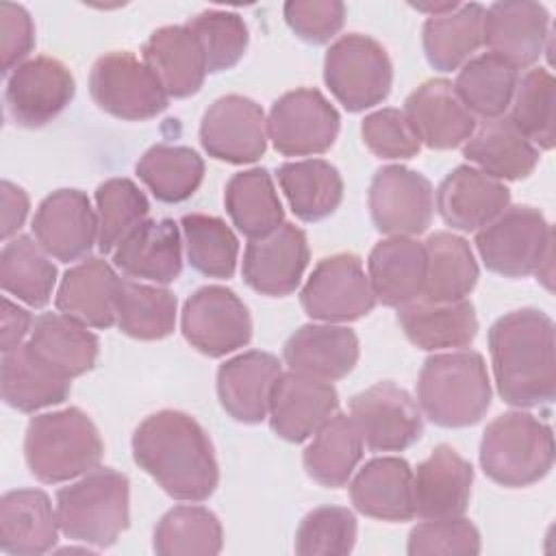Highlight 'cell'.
I'll return each instance as SVG.
<instances>
[{"instance_id":"cell-8","label":"cell","mask_w":556,"mask_h":556,"mask_svg":"<svg viewBox=\"0 0 556 556\" xmlns=\"http://www.w3.org/2000/svg\"><path fill=\"white\" fill-rule=\"evenodd\" d=\"M324 83L350 113H358L387 100L393 65L382 43L361 33H348L324 56Z\"/></svg>"},{"instance_id":"cell-14","label":"cell","mask_w":556,"mask_h":556,"mask_svg":"<svg viewBox=\"0 0 556 556\" xmlns=\"http://www.w3.org/2000/svg\"><path fill=\"white\" fill-rule=\"evenodd\" d=\"M350 417L369 452H402L424 432L419 404L389 380L356 393L350 400Z\"/></svg>"},{"instance_id":"cell-48","label":"cell","mask_w":556,"mask_h":556,"mask_svg":"<svg viewBox=\"0 0 556 556\" xmlns=\"http://www.w3.org/2000/svg\"><path fill=\"white\" fill-rule=\"evenodd\" d=\"M98 248L113 252L122 239L148 219L150 202L130 178H109L96 189Z\"/></svg>"},{"instance_id":"cell-39","label":"cell","mask_w":556,"mask_h":556,"mask_svg":"<svg viewBox=\"0 0 556 556\" xmlns=\"http://www.w3.org/2000/svg\"><path fill=\"white\" fill-rule=\"evenodd\" d=\"M30 345L67 378L87 374L96 365L100 352V341L89 326L63 313H43L35 317Z\"/></svg>"},{"instance_id":"cell-55","label":"cell","mask_w":556,"mask_h":556,"mask_svg":"<svg viewBox=\"0 0 556 556\" xmlns=\"http://www.w3.org/2000/svg\"><path fill=\"white\" fill-rule=\"evenodd\" d=\"M0 200H2L0 235L4 241H9V239L17 237V230L24 226L28 208H30V200H28V193L11 180L0 182Z\"/></svg>"},{"instance_id":"cell-34","label":"cell","mask_w":556,"mask_h":556,"mask_svg":"<svg viewBox=\"0 0 556 556\" xmlns=\"http://www.w3.org/2000/svg\"><path fill=\"white\" fill-rule=\"evenodd\" d=\"M463 156L495 180L528 178L539 163V148L532 146L508 117L482 119L463 143Z\"/></svg>"},{"instance_id":"cell-30","label":"cell","mask_w":556,"mask_h":556,"mask_svg":"<svg viewBox=\"0 0 556 556\" xmlns=\"http://www.w3.org/2000/svg\"><path fill=\"white\" fill-rule=\"evenodd\" d=\"M282 358L293 371L332 382L356 367L358 337L348 326L306 324L285 341Z\"/></svg>"},{"instance_id":"cell-6","label":"cell","mask_w":556,"mask_h":556,"mask_svg":"<svg viewBox=\"0 0 556 556\" xmlns=\"http://www.w3.org/2000/svg\"><path fill=\"white\" fill-rule=\"evenodd\" d=\"M480 467L493 482L508 489L543 480L554 467L552 428L523 410L497 415L484 428Z\"/></svg>"},{"instance_id":"cell-54","label":"cell","mask_w":556,"mask_h":556,"mask_svg":"<svg viewBox=\"0 0 556 556\" xmlns=\"http://www.w3.org/2000/svg\"><path fill=\"white\" fill-rule=\"evenodd\" d=\"M35 48V24L22 4H0V70L11 74Z\"/></svg>"},{"instance_id":"cell-12","label":"cell","mask_w":556,"mask_h":556,"mask_svg":"<svg viewBox=\"0 0 556 556\" xmlns=\"http://www.w3.org/2000/svg\"><path fill=\"white\" fill-rule=\"evenodd\" d=\"M180 330L187 343L200 354L219 358L252 339V319L241 298L219 285H208L191 293L185 302Z\"/></svg>"},{"instance_id":"cell-57","label":"cell","mask_w":556,"mask_h":556,"mask_svg":"<svg viewBox=\"0 0 556 556\" xmlns=\"http://www.w3.org/2000/svg\"><path fill=\"white\" fill-rule=\"evenodd\" d=\"M460 2H450V0H445V2H426V4H413L417 11H424V13H428V17H434V15H441V13H450V11H454L456 7H458Z\"/></svg>"},{"instance_id":"cell-20","label":"cell","mask_w":556,"mask_h":556,"mask_svg":"<svg viewBox=\"0 0 556 556\" xmlns=\"http://www.w3.org/2000/svg\"><path fill=\"white\" fill-rule=\"evenodd\" d=\"M549 39V13L530 0L493 2L484 13L482 46L517 70L532 67Z\"/></svg>"},{"instance_id":"cell-11","label":"cell","mask_w":556,"mask_h":556,"mask_svg":"<svg viewBox=\"0 0 556 556\" xmlns=\"http://www.w3.org/2000/svg\"><path fill=\"white\" fill-rule=\"evenodd\" d=\"M300 304L311 319L326 324L354 321L371 313L376 295L363 261L352 252L321 258L300 291Z\"/></svg>"},{"instance_id":"cell-18","label":"cell","mask_w":556,"mask_h":556,"mask_svg":"<svg viewBox=\"0 0 556 556\" xmlns=\"http://www.w3.org/2000/svg\"><path fill=\"white\" fill-rule=\"evenodd\" d=\"M33 235L52 258L61 263L78 261L98 243V213L80 189H59L37 206Z\"/></svg>"},{"instance_id":"cell-10","label":"cell","mask_w":556,"mask_h":556,"mask_svg":"<svg viewBox=\"0 0 556 556\" xmlns=\"http://www.w3.org/2000/svg\"><path fill=\"white\" fill-rule=\"evenodd\" d=\"M339 128V111L311 87L282 93L267 115V137L285 156H315L330 150Z\"/></svg>"},{"instance_id":"cell-28","label":"cell","mask_w":556,"mask_h":556,"mask_svg":"<svg viewBox=\"0 0 556 556\" xmlns=\"http://www.w3.org/2000/svg\"><path fill=\"white\" fill-rule=\"evenodd\" d=\"M56 508L41 489L7 491L0 500V549L11 556H39L59 541Z\"/></svg>"},{"instance_id":"cell-26","label":"cell","mask_w":556,"mask_h":556,"mask_svg":"<svg viewBox=\"0 0 556 556\" xmlns=\"http://www.w3.org/2000/svg\"><path fill=\"white\" fill-rule=\"evenodd\" d=\"M141 61L156 74L169 98L198 93L208 74L202 43L187 24L156 28L143 43Z\"/></svg>"},{"instance_id":"cell-56","label":"cell","mask_w":556,"mask_h":556,"mask_svg":"<svg viewBox=\"0 0 556 556\" xmlns=\"http://www.w3.org/2000/svg\"><path fill=\"white\" fill-rule=\"evenodd\" d=\"M33 328V317L26 308L13 304L9 298H2V313H0V350L9 352L22 345L24 337Z\"/></svg>"},{"instance_id":"cell-1","label":"cell","mask_w":556,"mask_h":556,"mask_svg":"<svg viewBox=\"0 0 556 556\" xmlns=\"http://www.w3.org/2000/svg\"><path fill=\"white\" fill-rule=\"evenodd\" d=\"M135 463L174 500L204 502L219 484V467L206 430L182 410H159L132 434Z\"/></svg>"},{"instance_id":"cell-38","label":"cell","mask_w":556,"mask_h":556,"mask_svg":"<svg viewBox=\"0 0 556 556\" xmlns=\"http://www.w3.org/2000/svg\"><path fill=\"white\" fill-rule=\"evenodd\" d=\"M426 282L421 298L432 302L465 300L478 282V263L469 243L454 232H432L424 241Z\"/></svg>"},{"instance_id":"cell-13","label":"cell","mask_w":556,"mask_h":556,"mask_svg":"<svg viewBox=\"0 0 556 556\" xmlns=\"http://www.w3.org/2000/svg\"><path fill=\"white\" fill-rule=\"evenodd\" d=\"M369 213L378 232L413 237L428 230L434 213L430 180L404 165L380 167L369 185Z\"/></svg>"},{"instance_id":"cell-45","label":"cell","mask_w":556,"mask_h":556,"mask_svg":"<svg viewBox=\"0 0 556 556\" xmlns=\"http://www.w3.org/2000/svg\"><path fill=\"white\" fill-rule=\"evenodd\" d=\"M176 295L169 289L122 278L117 293V328L141 341L165 339L176 326Z\"/></svg>"},{"instance_id":"cell-49","label":"cell","mask_w":556,"mask_h":556,"mask_svg":"<svg viewBox=\"0 0 556 556\" xmlns=\"http://www.w3.org/2000/svg\"><path fill=\"white\" fill-rule=\"evenodd\" d=\"M187 26L202 43L208 74H219L235 67L248 50V26L235 11L208 9L193 15Z\"/></svg>"},{"instance_id":"cell-53","label":"cell","mask_w":556,"mask_h":556,"mask_svg":"<svg viewBox=\"0 0 556 556\" xmlns=\"http://www.w3.org/2000/svg\"><path fill=\"white\" fill-rule=\"evenodd\" d=\"M289 28L306 43L330 41L343 26L345 4L339 0H289L282 7Z\"/></svg>"},{"instance_id":"cell-21","label":"cell","mask_w":556,"mask_h":556,"mask_svg":"<svg viewBox=\"0 0 556 556\" xmlns=\"http://www.w3.org/2000/svg\"><path fill=\"white\" fill-rule=\"evenodd\" d=\"M434 204L443 222L454 230L478 232L510 206V191L502 180L486 176L478 167L458 165L441 180Z\"/></svg>"},{"instance_id":"cell-27","label":"cell","mask_w":556,"mask_h":556,"mask_svg":"<svg viewBox=\"0 0 556 556\" xmlns=\"http://www.w3.org/2000/svg\"><path fill=\"white\" fill-rule=\"evenodd\" d=\"M72 378L52 367L33 345L22 343L2 352L0 391L7 406L20 413H35L61 404L72 391Z\"/></svg>"},{"instance_id":"cell-46","label":"cell","mask_w":556,"mask_h":556,"mask_svg":"<svg viewBox=\"0 0 556 556\" xmlns=\"http://www.w3.org/2000/svg\"><path fill=\"white\" fill-rule=\"evenodd\" d=\"M554 106L556 80L545 67H532L519 76L510 100L508 119L536 148H554Z\"/></svg>"},{"instance_id":"cell-52","label":"cell","mask_w":556,"mask_h":556,"mask_svg":"<svg viewBox=\"0 0 556 556\" xmlns=\"http://www.w3.org/2000/svg\"><path fill=\"white\" fill-rule=\"evenodd\" d=\"M361 135L369 152L378 159H410L421 148V141L404 111L393 106L369 113L361 124Z\"/></svg>"},{"instance_id":"cell-19","label":"cell","mask_w":556,"mask_h":556,"mask_svg":"<svg viewBox=\"0 0 556 556\" xmlns=\"http://www.w3.org/2000/svg\"><path fill=\"white\" fill-rule=\"evenodd\" d=\"M308 241L295 224H280L265 237L250 239L243 252V280L256 293L282 298L298 289L308 265Z\"/></svg>"},{"instance_id":"cell-2","label":"cell","mask_w":556,"mask_h":556,"mask_svg":"<svg viewBox=\"0 0 556 556\" xmlns=\"http://www.w3.org/2000/svg\"><path fill=\"white\" fill-rule=\"evenodd\" d=\"M489 352L500 397L515 408L552 404L556 395L554 321L539 308L502 315L489 330Z\"/></svg>"},{"instance_id":"cell-7","label":"cell","mask_w":556,"mask_h":556,"mask_svg":"<svg viewBox=\"0 0 556 556\" xmlns=\"http://www.w3.org/2000/svg\"><path fill=\"white\" fill-rule=\"evenodd\" d=\"M476 250L493 274L504 278H552L554 232L545 215L528 204L506 206L476 232Z\"/></svg>"},{"instance_id":"cell-36","label":"cell","mask_w":556,"mask_h":556,"mask_svg":"<svg viewBox=\"0 0 556 556\" xmlns=\"http://www.w3.org/2000/svg\"><path fill=\"white\" fill-rule=\"evenodd\" d=\"M363 445L365 443L354 419L345 413H334L304 450V469L317 484L339 489L348 484L361 463Z\"/></svg>"},{"instance_id":"cell-40","label":"cell","mask_w":556,"mask_h":556,"mask_svg":"<svg viewBox=\"0 0 556 556\" xmlns=\"http://www.w3.org/2000/svg\"><path fill=\"white\" fill-rule=\"evenodd\" d=\"M224 206L230 222L248 239H258L285 224V211L271 174L252 167L235 174L224 189Z\"/></svg>"},{"instance_id":"cell-32","label":"cell","mask_w":556,"mask_h":556,"mask_svg":"<svg viewBox=\"0 0 556 556\" xmlns=\"http://www.w3.org/2000/svg\"><path fill=\"white\" fill-rule=\"evenodd\" d=\"M397 324L408 341L426 352L467 348L478 334L476 308L467 298L454 302L417 298L397 308Z\"/></svg>"},{"instance_id":"cell-16","label":"cell","mask_w":556,"mask_h":556,"mask_svg":"<svg viewBox=\"0 0 556 556\" xmlns=\"http://www.w3.org/2000/svg\"><path fill=\"white\" fill-rule=\"evenodd\" d=\"M267 139V119L261 104L239 93L217 98L200 122L202 148L224 163L258 161L265 154Z\"/></svg>"},{"instance_id":"cell-37","label":"cell","mask_w":556,"mask_h":556,"mask_svg":"<svg viewBox=\"0 0 556 556\" xmlns=\"http://www.w3.org/2000/svg\"><path fill=\"white\" fill-rule=\"evenodd\" d=\"M486 9L478 2L458 4L450 13L428 17L424 24V54L439 72L463 67L482 46Z\"/></svg>"},{"instance_id":"cell-33","label":"cell","mask_w":556,"mask_h":556,"mask_svg":"<svg viewBox=\"0 0 556 556\" xmlns=\"http://www.w3.org/2000/svg\"><path fill=\"white\" fill-rule=\"evenodd\" d=\"M367 278L376 302L400 308L424 293L426 250L413 237L378 241L367 258Z\"/></svg>"},{"instance_id":"cell-5","label":"cell","mask_w":556,"mask_h":556,"mask_svg":"<svg viewBox=\"0 0 556 556\" xmlns=\"http://www.w3.org/2000/svg\"><path fill=\"white\" fill-rule=\"evenodd\" d=\"M61 532L76 543L111 547L130 521V482L111 467H96L56 491Z\"/></svg>"},{"instance_id":"cell-42","label":"cell","mask_w":556,"mask_h":556,"mask_svg":"<svg viewBox=\"0 0 556 556\" xmlns=\"http://www.w3.org/2000/svg\"><path fill=\"white\" fill-rule=\"evenodd\" d=\"M0 285L4 293L15 295L33 308H41L52 298L56 267L33 237L17 235L0 252Z\"/></svg>"},{"instance_id":"cell-3","label":"cell","mask_w":556,"mask_h":556,"mask_svg":"<svg viewBox=\"0 0 556 556\" xmlns=\"http://www.w3.org/2000/svg\"><path fill=\"white\" fill-rule=\"evenodd\" d=\"M419 410L441 428L478 424L491 406V380L476 350H452L424 361L417 378Z\"/></svg>"},{"instance_id":"cell-25","label":"cell","mask_w":556,"mask_h":556,"mask_svg":"<svg viewBox=\"0 0 556 556\" xmlns=\"http://www.w3.org/2000/svg\"><path fill=\"white\" fill-rule=\"evenodd\" d=\"M280 361L261 350L243 352L217 369V397L222 408L241 424H261L280 378Z\"/></svg>"},{"instance_id":"cell-9","label":"cell","mask_w":556,"mask_h":556,"mask_svg":"<svg viewBox=\"0 0 556 556\" xmlns=\"http://www.w3.org/2000/svg\"><path fill=\"white\" fill-rule=\"evenodd\" d=\"M89 93L109 115L126 122H146L169 104L156 74L132 52L102 54L89 74Z\"/></svg>"},{"instance_id":"cell-23","label":"cell","mask_w":556,"mask_h":556,"mask_svg":"<svg viewBox=\"0 0 556 556\" xmlns=\"http://www.w3.org/2000/svg\"><path fill=\"white\" fill-rule=\"evenodd\" d=\"M415 135L432 150H452L463 146L476 130V117L458 98L454 85L445 78L421 83L404 102Z\"/></svg>"},{"instance_id":"cell-4","label":"cell","mask_w":556,"mask_h":556,"mask_svg":"<svg viewBox=\"0 0 556 556\" xmlns=\"http://www.w3.org/2000/svg\"><path fill=\"white\" fill-rule=\"evenodd\" d=\"M104 443L91 417L76 406L41 413L28 421L24 458L30 473L46 484L85 476L102 460Z\"/></svg>"},{"instance_id":"cell-24","label":"cell","mask_w":556,"mask_h":556,"mask_svg":"<svg viewBox=\"0 0 556 556\" xmlns=\"http://www.w3.org/2000/svg\"><path fill=\"white\" fill-rule=\"evenodd\" d=\"M113 265L135 280L174 282L182 271V241L174 219H143L113 250Z\"/></svg>"},{"instance_id":"cell-15","label":"cell","mask_w":556,"mask_h":556,"mask_svg":"<svg viewBox=\"0 0 556 556\" xmlns=\"http://www.w3.org/2000/svg\"><path fill=\"white\" fill-rule=\"evenodd\" d=\"M74 93L76 83L65 63L52 56H35L9 74L4 104L17 126L41 128L67 109Z\"/></svg>"},{"instance_id":"cell-47","label":"cell","mask_w":556,"mask_h":556,"mask_svg":"<svg viewBox=\"0 0 556 556\" xmlns=\"http://www.w3.org/2000/svg\"><path fill=\"white\" fill-rule=\"evenodd\" d=\"M187 258L195 271L208 278H232L239 241L230 226L215 215L189 213L180 219Z\"/></svg>"},{"instance_id":"cell-51","label":"cell","mask_w":556,"mask_h":556,"mask_svg":"<svg viewBox=\"0 0 556 556\" xmlns=\"http://www.w3.org/2000/svg\"><path fill=\"white\" fill-rule=\"evenodd\" d=\"M480 547L478 528L463 517L426 519L410 530L406 543L410 556H473L480 554Z\"/></svg>"},{"instance_id":"cell-35","label":"cell","mask_w":556,"mask_h":556,"mask_svg":"<svg viewBox=\"0 0 556 556\" xmlns=\"http://www.w3.org/2000/svg\"><path fill=\"white\" fill-rule=\"evenodd\" d=\"M276 176L291 211L302 222L326 219L343 200V178L339 169L324 159L282 163Z\"/></svg>"},{"instance_id":"cell-44","label":"cell","mask_w":556,"mask_h":556,"mask_svg":"<svg viewBox=\"0 0 556 556\" xmlns=\"http://www.w3.org/2000/svg\"><path fill=\"white\" fill-rule=\"evenodd\" d=\"M224 545L217 515L204 506H174L156 523L152 549L161 556H213Z\"/></svg>"},{"instance_id":"cell-29","label":"cell","mask_w":556,"mask_h":556,"mask_svg":"<svg viewBox=\"0 0 556 556\" xmlns=\"http://www.w3.org/2000/svg\"><path fill=\"white\" fill-rule=\"evenodd\" d=\"M350 500L365 517L410 521L415 517L410 465L397 456L371 458L350 482Z\"/></svg>"},{"instance_id":"cell-43","label":"cell","mask_w":556,"mask_h":556,"mask_svg":"<svg viewBox=\"0 0 556 556\" xmlns=\"http://www.w3.org/2000/svg\"><path fill=\"white\" fill-rule=\"evenodd\" d=\"M135 172L156 200L174 204L198 191L204 178V161L187 146L156 143L143 152Z\"/></svg>"},{"instance_id":"cell-31","label":"cell","mask_w":556,"mask_h":556,"mask_svg":"<svg viewBox=\"0 0 556 556\" xmlns=\"http://www.w3.org/2000/svg\"><path fill=\"white\" fill-rule=\"evenodd\" d=\"M122 278L104 258H87L65 271L56 289V311L89 328H111L117 321Z\"/></svg>"},{"instance_id":"cell-22","label":"cell","mask_w":556,"mask_h":556,"mask_svg":"<svg viewBox=\"0 0 556 556\" xmlns=\"http://www.w3.org/2000/svg\"><path fill=\"white\" fill-rule=\"evenodd\" d=\"M473 467L452 445H437L413 471L415 515L421 519L463 517L471 497Z\"/></svg>"},{"instance_id":"cell-17","label":"cell","mask_w":556,"mask_h":556,"mask_svg":"<svg viewBox=\"0 0 556 556\" xmlns=\"http://www.w3.org/2000/svg\"><path fill=\"white\" fill-rule=\"evenodd\" d=\"M339 408V393L332 382L300 371H282L269 400V426L289 441L302 443L313 437Z\"/></svg>"},{"instance_id":"cell-50","label":"cell","mask_w":556,"mask_h":556,"mask_svg":"<svg viewBox=\"0 0 556 556\" xmlns=\"http://www.w3.org/2000/svg\"><path fill=\"white\" fill-rule=\"evenodd\" d=\"M356 517L343 506H317L298 526L293 549L300 556H345L356 543Z\"/></svg>"},{"instance_id":"cell-41","label":"cell","mask_w":556,"mask_h":556,"mask_svg":"<svg viewBox=\"0 0 556 556\" xmlns=\"http://www.w3.org/2000/svg\"><path fill=\"white\" fill-rule=\"evenodd\" d=\"M519 76V70L506 59L482 52L460 67L454 89L473 117L495 119L508 111Z\"/></svg>"}]
</instances>
